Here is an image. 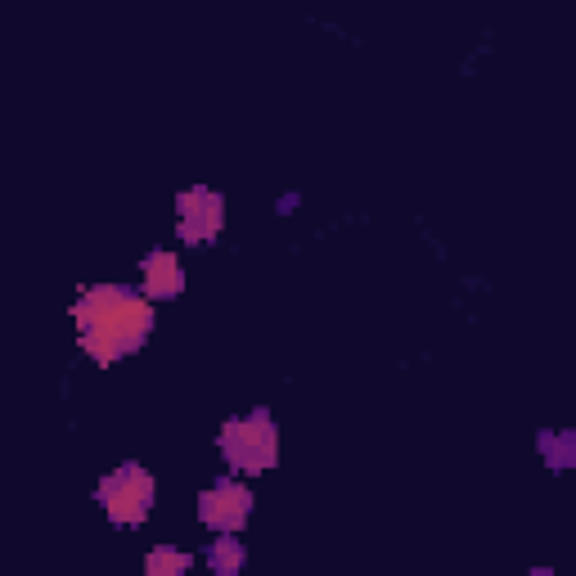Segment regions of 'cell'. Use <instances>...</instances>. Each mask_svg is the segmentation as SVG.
Wrapping results in <instances>:
<instances>
[{"label":"cell","mask_w":576,"mask_h":576,"mask_svg":"<svg viewBox=\"0 0 576 576\" xmlns=\"http://www.w3.org/2000/svg\"><path fill=\"white\" fill-rule=\"evenodd\" d=\"M77 342L95 365H117L122 356L140 351L153 333V302L126 284L81 288L72 302Z\"/></svg>","instance_id":"cell-1"},{"label":"cell","mask_w":576,"mask_h":576,"mask_svg":"<svg viewBox=\"0 0 576 576\" xmlns=\"http://www.w3.org/2000/svg\"><path fill=\"white\" fill-rule=\"evenodd\" d=\"M216 450L221 459L234 468V473H266L275 468V455H279V428L270 419V410H252V414H239V419H225L221 432H216Z\"/></svg>","instance_id":"cell-2"},{"label":"cell","mask_w":576,"mask_h":576,"mask_svg":"<svg viewBox=\"0 0 576 576\" xmlns=\"http://www.w3.org/2000/svg\"><path fill=\"white\" fill-rule=\"evenodd\" d=\"M153 495H158V486H153V473L144 464L113 468V473L99 477V486H95L99 509H104L117 527H140L153 513Z\"/></svg>","instance_id":"cell-3"},{"label":"cell","mask_w":576,"mask_h":576,"mask_svg":"<svg viewBox=\"0 0 576 576\" xmlns=\"http://www.w3.org/2000/svg\"><path fill=\"white\" fill-rule=\"evenodd\" d=\"M252 491L243 482H234V477H221L216 486H207L203 495H198V522H203L207 531H216V536H239L243 522L252 518Z\"/></svg>","instance_id":"cell-4"},{"label":"cell","mask_w":576,"mask_h":576,"mask_svg":"<svg viewBox=\"0 0 576 576\" xmlns=\"http://www.w3.org/2000/svg\"><path fill=\"white\" fill-rule=\"evenodd\" d=\"M225 225V198L207 185H189L185 194H176V234L180 243L198 248V243H212Z\"/></svg>","instance_id":"cell-5"},{"label":"cell","mask_w":576,"mask_h":576,"mask_svg":"<svg viewBox=\"0 0 576 576\" xmlns=\"http://www.w3.org/2000/svg\"><path fill=\"white\" fill-rule=\"evenodd\" d=\"M185 288V270H180L176 252H149L144 257V297L149 302H167V297H180Z\"/></svg>","instance_id":"cell-6"},{"label":"cell","mask_w":576,"mask_h":576,"mask_svg":"<svg viewBox=\"0 0 576 576\" xmlns=\"http://www.w3.org/2000/svg\"><path fill=\"white\" fill-rule=\"evenodd\" d=\"M203 558H207V567H212V576H239L248 554H243V540L221 536V540H212V545L203 549Z\"/></svg>","instance_id":"cell-7"},{"label":"cell","mask_w":576,"mask_h":576,"mask_svg":"<svg viewBox=\"0 0 576 576\" xmlns=\"http://www.w3.org/2000/svg\"><path fill=\"white\" fill-rule=\"evenodd\" d=\"M189 563L194 558L176 545H153L149 558H144V576H189Z\"/></svg>","instance_id":"cell-8"},{"label":"cell","mask_w":576,"mask_h":576,"mask_svg":"<svg viewBox=\"0 0 576 576\" xmlns=\"http://www.w3.org/2000/svg\"><path fill=\"white\" fill-rule=\"evenodd\" d=\"M536 450L545 455V464L554 468V473H563V468L576 459V432H540Z\"/></svg>","instance_id":"cell-9"},{"label":"cell","mask_w":576,"mask_h":576,"mask_svg":"<svg viewBox=\"0 0 576 576\" xmlns=\"http://www.w3.org/2000/svg\"><path fill=\"white\" fill-rule=\"evenodd\" d=\"M527 576H554V572H549V567H531Z\"/></svg>","instance_id":"cell-10"}]
</instances>
